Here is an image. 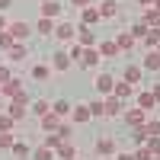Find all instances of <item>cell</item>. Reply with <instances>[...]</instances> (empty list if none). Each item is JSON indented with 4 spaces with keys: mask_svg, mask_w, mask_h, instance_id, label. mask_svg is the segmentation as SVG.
<instances>
[{
    "mask_svg": "<svg viewBox=\"0 0 160 160\" xmlns=\"http://www.w3.org/2000/svg\"><path fill=\"white\" fill-rule=\"evenodd\" d=\"M26 106H29V96H26V93L19 90L16 93V96H13V102H10V118H13V122H22V118H26Z\"/></svg>",
    "mask_w": 160,
    "mask_h": 160,
    "instance_id": "6da1fadb",
    "label": "cell"
},
{
    "mask_svg": "<svg viewBox=\"0 0 160 160\" xmlns=\"http://www.w3.org/2000/svg\"><path fill=\"white\" fill-rule=\"evenodd\" d=\"M55 38L58 42H77V26L74 22H55Z\"/></svg>",
    "mask_w": 160,
    "mask_h": 160,
    "instance_id": "7a4b0ae2",
    "label": "cell"
},
{
    "mask_svg": "<svg viewBox=\"0 0 160 160\" xmlns=\"http://www.w3.org/2000/svg\"><path fill=\"white\" fill-rule=\"evenodd\" d=\"M7 29H10V35L16 38V42H26V38H29V32H32V26L26 22V19H13Z\"/></svg>",
    "mask_w": 160,
    "mask_h": 160,
    "instance_id": "3957f363",
    "label": "cell"
},
{
    "mask_svg": "<svg viewBox=\"0 0 160 160\" xmlns=\"http://www.w3.org/2000/svg\"><path fill=\"white\" fill-rule=\"evenodd\" d=\"M93 87H96V93H99V96H112L115 77H112V74H96V80H93Z\"/></svg>",
    "mask_w": 160,
    "mask_h": 160,
    "instance_id": "277c9868",
    "label": "cell"
},
{
    "mask_svg": "<svg viewBox=\"0 0 160 160\" xmlns=\"http://www.w3.org/2000/svg\"><path fill=\"white\" fill-rule=\"evenodd\" d=\"M71 55H68V51H64V48H58L55 51V55H51V71H58V74H64V71H68L71 68Z\"/></svg>",
    "mask_w": 160,
    "mask_h": 160,
    "instance_id": "5b68a950",
    "label": "cell"
},
{
    "mask_svg": "<svg viewBox=\"0 0 160 160\" xmlns=\"http://www.w3.org/2000/svg\"><path fill=\"white\" fill-rule=\"evenodd\" d=\"M96 13H99V19L118 16V0H99V3H96Z\"/></svg>",
    "mask_w": 160,
    "mask_h": 160,
    "instance_id": "8992f818",
    "label": "cell"
},
{
    "mask_svg": "<svg viewBox=\"0 0 160 160\" xmlns=\"http://www.w3.org/2000/svg\"><path fill=\"white\" fill-rule=\"evenodd\" d=\"M90 102H77L74 109H71V125H80V122H90Z\"/></svg>",
    "mask_w": 160,
    "mask_h": 160,
    "instance_id": "52a82bcc",
    "label": "cell"
},
{
    "mask_svg": "<svg viewBox=\"0 0 160 160\" xmlns=\"http://www.w3.org/2000/svg\"><path fill=\"white\" fill-rule=\"evenodd\" d=\"M115 151H118L115 138H96V154L99 157H115Z\"/></svg>",
    "mask_w": 160,
    "mask_h": 160,
    "instance_id": "ba28073f",
    "label": "cell"
},
{
    "mask_svg": "<svg viewBox=\"0 0 160 160\" xmlns=\"http://www.w3.org/2000/svg\"><path fill=\"white\" fill-rule=\"evenodd\" d=\"M7 58H10L13 64H22L26 58H29V48H26V42H13V48L7 51Z\"/></svg>",
    "mask_w": 160,
    "mask_h": 160,
    "instance_id": "9c48e42d",
    "label": "cell"
},
{
    "mask_svg": "<svg viewBox=\"0 0 160 160\" xmlns=\"http://www.w3.org/2000/svg\"><path fill=\"white\" fill-rule=\"evenodd\" d=\"M122 115H125V122H128V125H135V128H141L144 122H148V112L138 109V106H135V109H125Z\"/></svg>",
    "mask_w": 160,
    "mask_h": 160,
    "instance_id": "30bf717a",
    "label": "cell"
},
{
    "mask_svg": "<svg viewBox=\"0 0 160 160\" xmlns=\"http://www.w3.org/2000/svg\"><path fill=\"white\" fill-rule=\"evenodd\" d=\"M77 45L80 48H96V35H93L87 26H77Z\"/></svg>",
    "mask_w": 160,
    "mask_h": 160,
    "instance_id": "8fae6325",
    "label": "cell"
},
{
    "mask_svg": "<svg viewBox=\"0 0 160 160\" xmlns=\"http://www.w3.org/2000/svg\"><path fill=\"white\" fill-rule=\"evenodd\" d=\"M29 77L38 80V83H48V80H51V64H32Z\"/></svg>",
    "mask_w": 160,
    "mask_h": 160,
    "instance_id": "7c38bea8",
    "label": "cell"
},
{
    "mask_svg": "<svg viewBox=\"0 0 160 160\" xmlns=\"http://www.w3.org/2000/svg\"><path fill=\"white\" fill-rule=\"evenodd\" d=\"M38 16H45V19H58L61 16V3L58 0H48V3L38 7Z\"/></svg>",
    "mask_w": 160,
    "mask_h": 160,
    "instance_id": "4fadbf2b",
    "label": "cell"
},
{
    "mask_svg": "<svg viewBox=\"0 0 160 160\" xmlns=\"http://www.w3.org/2000/svg\"><path fill=\"white\" fill-rule=\"evenodd\" d=\"M112 96H118V99L125 102V99H131V96H135V87H131L128 80H118V83L112 87Z\"/></svg>",
    "mask_w": 160,
    "mask_h": 160,
    "instance_id": "5bb4252c",
    "label": "cell"
},
{
    "mask_svg": "<svg viewBox=\"0 0 160 160\" xmlns=\"http://www.w3.org/2000/svg\"><path fill=\"white\" fill-rule=\"evenodd\" d=\"M99 61H102V58H99V51H96V48H83V55H80V61H77V64H83V68H90V71H93Z\"/></svg>",
    "mask_w": 160,
    "mask_h": 160,
    "instance_id": "9a60e30c",
    "label": "cell"
},
{
    "mask_svg": "<svg viewBox=\"0 0 160 160\" xmlns=\"http://www.w3.org/2000/svg\"><path fill=\"white\" fill-rule=\"evenodd\" d=\"M115 45H118V51H131V48L138 45V38L131 35V32H118L115 35Z\"/></svg>",
    "mask_w": 160,
    "mask_h": 160,
    "instance_id": "2e32d148",
    "label": "cell"
},
{
    "mask_svg": "<svg viewBox=\"0 0 160 160\" xmlns=\"http://www.w3.org/2000/svg\"><path fill=\"white\" fill-rule=\"evenodd\" d=\"M102 102H106V115H122L125 112V102L118 99V96H106Z\"/></svg>",
    "mask_w": 160,
    "mask_h": 160,
    "instance_id": "e0dca14e",
    "label": "cell"
},
{
    "mask_svg": "<svg viewBox=\"0 0 160 160\" xmlns=\"http://www.w3.org/2000/svg\"><path fill=\"white\" fill-rule=\"evenodd\" d=\"M55 157H61V160H71V157H80V151L74 148L71 141H64V144H58V148H55Z\"/></svg>",
    "mask_w": 160,
    "mask_h": 160,
    "instance_id": "ac0fdd59",
    "label": "cell"
},
{
    "mask_svg": "<svg viewBox=\"0 0 160 160\" xmlns=\"http://www.w3.org/2000/svg\"><path fill=\"white\" fill-rule=\"evenodd\" d=\"M38 125H42V131H58V125H61V118H58L55 112H45L42 118H38Z\"/></svg>",
    "mask_w": 160,
    "mask_h": 160,
    "instance_id": "d6986e66",
    "label": "cell"
},
{
    "mask_svg": "<svg viewBox=\"0 0 160 160\" xmlns=\"http://www.w3.org/2000/svg\"><path fill=\"white\" fill-rule=\"evenodd\" d=\"M157 106V99H154V93L151 90H144V93H138V109H144V112H151Z\"/></svg>",
    "mask_w": 160,
    "mask_h": 160,
    "instance_id": "ffe728a7",
    "label": "cell"
},
{
    "mask_svg": "<svg viewBox=\"0 0 160 160\" xmlns=\"http://www.w3.org/2000/svg\"><path fill=\"white\" fill-rule=\"evenodd\" d=\"M19 90H22V80H19V77H10L7 83H3V96H10V99H13Z\"/></svg>",
    "mask_w": 160,
    "mask_h": 160,
    "instance_id": "44dd1931",
    "label": "cell"
},
{
    "mask_svg": "<svg viewBox=\"0 0 160 160\" xmlns=\"http://www.w3.org/2000/svg\"><path fill=\"white\" fill-rule=\"evenodd\" d=\"M141 22H148L151 29H160V10L148 7V10H144V19H141Z\"/></svg>",
    "mask_w": 160,
    "mask_h": 160,
    "instance_id": "7402d4cb",
    "label": "cell"
},
{
    "mask_svg": "<svg viewBox=\"0 0 160 160\" xmlns=\"http://www.w3.org/2000/svg\"><path fill=\"white\" fill-rule=\"evenodd\" d=\"M141 42H144V48H148V51H154V48L160 45V29H148V35H144Z\"/></svg>",
    "mask_w": 160,
    "mask_h": 160,
    "instance_id": "603a6c76",
    "label": "cell"
},
{
    "mask_svg": "<svg viewBox=\"0 0 160 160\" xmlns=\"http://www.w3.org/2000/svg\"><path fill=\"white\" fill-rule=\"evenodd\" d=\"M35 32H38V35H51V32H55V19L38 16V22H35Z\"/></svg>",
    "mask_w": 160,
    "mask_h": 160,
    "instance_id": "cb8c5ba5",
    "label": "cell"
},
{
    "mask_svg": "<svg viewBox=\"0 0 160 160\" xmlns=\"http://www.w3.org/2000/svg\"><path fill=\"white\" fill-rule=\"evenodd\" d=\"M141 68H144V71H160V55H157V51H148Z\"/></svg>",
    "mask_w": 160,
    "mask_h": 160,
    "instance_id": "d4e9b609",
    "label": "cell"
},
{
    "mask_svg": "<svg viewBox=\"0 0 160 160\" xmlns=\"http://www.w3.org/2000/svg\"><path fill=\"white\" fill-rule=\"evenodd\" d=\"M29 106H32V115H35V118H42L45 112H51V102H48V99H35V102H29Z\"/></svg>",
    "mask_w": 160,
    "mask_h": 160,
    "instance_id": "484cf974",
    "label": "cell"
},
{
    "mask_svg": "<svg viewBox=\"0 0 160 160\" xmlns=\"http://www.w3.org/2000/svg\"><path fill=\"white\" fill-rule=\"evenodd\" d=\"M96 51H99V58H115L118 55V45L115 42H102V45H96Z\"/></svg>",
    "mask_w": 160,
    "mask_h": 160,
    "instance_id": "4316f807",
    "label": "cell"
},
{
    "mask_svg": "<svg viewBox=\"0 0 160 160\" xmlns=\"http://www.w3.org/2000/svg\"><path fill=\"white\" fill-rule=\"evenodd\" d=\"M71 109H74V106H71V102H64V99H58V102H51V112H55L58 118H64V115H71Z\"/></svg>",
    "mask_w": 160,
    "mask_h": 160,
    "instance_id": "83f0119b",
    "label": "cell"
},
{
    "mask_svg": "<svg viewBox=\"0 0 160 160\" xmlns=\"http://www.w3.org/2000/svg\"><path fill=\"white\" fill-rule=\"evenodd\" d=\"M32 160H55V151L45 148V144H38V148L32 151Z\"/></svg>",
    "mask_w": 160,
    "mask_h": 160,
    "instance_id": "f1b7e54d",
    "label": "cell"
},
{
    "mask_svg": "<svg viewBox=\"0 0 160 160\" xmlns=\"http://www.w3.org/2000/svg\"><path fill=\"white\" fill-rule=\"evenodd\" d=\"M125 80L131 87H138L141 83V68H135V64H131V68H125Z\"/></svg>",
    "mask_w": 160,
    "mask_h": 160,
    "instance_id": "f546056e",
    "label": "cell"
},
{
    "mask_svg": "<svg viewBox=\"0 0 160 160\" xmlns=\"http://www.w3.org/2000/svg\"><path fill=\"white\" fill-rule=\"evenodd\" d=\"M80 13H83V26H93V22H99V13H96V7H83Z\"/></svg>",
    "mask_w": 160,
    "mask_h": 160,
    "instance_id": "4dcf8cb0",
    "label": "cell"
},
{
    "mask_svg": "<svg viewBox=\"0 0 160 160\" xmlns=\"http://www.w3.org/2000/svg\"><path fill=\"white\" fill-rule=\"evenodd\" d=\"M13 42H16V38L10 35V29H3V32H0V51H10V48H13Z\"/></svg>",
    "mask_w": 160,
    "mask_h": 160,
    "instance_id": "1f68e13d",
    "label": "cell"
},
{
    "mask_svg": "<svg viewBox=\"0 0 160 160\" xmlns=\"http://www.w3.org/2000/svg\"><path fill=\"white\" fill-rule=\"evenodd\" d=\"M144 148H148V151H151V154L157 157V154H160V135H151L148 141H144Z\"/></svg>",
    "mask_w": 160,
    "mask_h": 160,
    "instance_id": "d6a6232c",
    "label": "cell"
},
{
    "mask_svg": "<svg viewBox=\"0 0 160 160\" xmlns=\"http://www.w3.org/2000/svg\"><path fill=\"white\" fill-rule=\"evenodd\" d=\"M90 115L93 118H106V102H90Z\"/></svg>",
    "mask_w": 160,
    "mask_h": 160,
    "instance_id": "836d02e7",
    "label": "cell"
},
{
    "mask_svg": "<svg viewBox=\"0 0 160 160\" xmlns=\"http://www.w3.org/2000/svg\"><path fill=\"white\" fill-rule=\"evenodd\" d=\"M16 144V135L13 131H0V148H13Z\"/></svg>",
    "mask_w": 160,
    "mask_h": 160,
    "instance_id": "e575fe53",
    "label": "cell"
},
{
    "mask_svg": "<svg viewBox=\"0 0 160 160\" xmlns=\"http://www.w3.org/2000/svg\"><path fill=\"white\" fill-rule=\"evenodd\" d=\"M148 29H151L148 22H135V29H128V32L135 35V38H144V35H148Z\"/></svg>",
    "mask_w": 160,
    "mask_h": 160,
    "instance_id": "d590c367",
    "label": "cell"
},
{
    "mask_svg": "<svg viewBox=\"0 0 160 160\" xmlns=\"http://www.w3.org/2000/svg\"><path fill=\"white\" fill-rule=\"evenodd\" d=\"M144 131H148V135H160V118H148V122H144Z\"/></svg>",
    "mask_w": 160,
    "mask_h": 160,
    "instance_id": "8d00e7d4",
    "label": "cell"
},
{
    "mask_svg": "<svg viewBox=\"0 0 160 160\" xmlns=\"http://www.w3.org/2000/svg\"><path fill=\"white\" fill-rule=\"evenodd\" d=\"M42 144H45V148H51V151H55V148H58V144H64V141H61L58 135H51V131H48V135L42 138Z\"/></svg>",
    "mask_w": 160,
    "mask_h": 160,
    "instance_id": "74e56055",
    "label": "cell"
},
{
    "mask_svg": "<svg viewBox=\"0 0 160 160\" xmlns=\"http://www.w3.org/2000/svg\"><path fill=\"white\" fill-rule=\"evenodd\" d=\"M55 135H58L61 141H71V125H68V122H61V125H58V131H55Z\"/></svg>",
    "mask_w": 160,
    "mask_h": 160,
    "instance_id": "f35d334b",
    "label": "cell"
},
{
    "mask_svg": "<svg viewBox=\"0 0 160 160\" xmlns=\"http://www.w3.org/2000/svg\"><path fill=\"white\" fill-rule=\"evenodd\" d=\"M68 55H71V61H80V55H83V48H80L77 42H71V48H68Z\"/></svg>",
    "mask_w": 160,
    "mask_h": 160,
    "instance_id": "ab89813d",
    "label": "cell"
},
{
    "mask_svg": "<svg viewBox=\"0 0 160 160\" xmlns=\"http://www.w3.org/2000/svg\"><path fill=\"white\" fill-rule=\"evenodd\" d=\"M10 151L16 154V160H26V144H22V141H16V144L10 148Z\"/></svg>",
    "mask_w": 160,
    "mask_h": 160,
    "instance_id": "60d3db41",
    "label": "cell"
},
{
    "mask_svg": "<svg viewBox=\"0 0 160 160\" xmlns=\"http://www.w3.org/2000/svg\"><path fill=\"white\" fill-rule=\"evenodd\" d=\"M135 160H154V154H151V151H148V148L141 144V148L135 151Z\"/></svg>",
    "mask_w": 160,
    "mask_h": 160,
    "instance_id": "b9f144b4",
    "label": "cell"
},
{
    "mask_svg": "<svg viewBox=\"0 0 160 160\" xmlns=\"http://www.w3.org/2000/svg\"><path fill=\"white\" fill-rule=\"evenodd\" d=\"M13 125H16V122H13L10 115H0V131H13Z\"/></svg>",
    "mask_w": 160,
    "mask_h": 160,
    "instance_id": "7bdbcfd3",
    "label": "cell"
},
{
    "mask_svg": "<svg viewBox=\"0 0 160 160\" xmlns=\"http://www.w3.org/2000/svg\"><path fill=\"white\" fill-rule=\"evenodd\" d=\"M10 77H13V71L7 68V64H0V83H7V80H10Z\"/></svg>",
    "mask_w": 160,
    "mask_h": 160,
    "instance_id": "ee69618b",
    "label": "cell"
},
{
    "mask_svg": "<svg viewBox=\"0 0 160 160\" xmlns=\"http://www.w3.org/2000/svg\"><path fill=\"white\" fill-rule=\"evenodd\" d=\"M71 7H77V10H83V7H90V0H71Z\"/></svg>",
    "mask_w": 160,
    "mask_h": 160,
    "instance_id": "f6af8a7d",
    "label": "cell"
},
{
    "mask_svg": "<svg viewBox=\"0 0 160 160\" xmlns=\"http://www.w3.org/2000/svg\"><path fill=\"white\" fill-rule=\"evenodd\" d=\"M115 160H135V154H118L115 151Z\"/></svg>",
    "mask_w": 160,
    "mask_h": 160,
    "instance_id": "bcb514c9",
    "label": "cell"
},
{
    "mask_svg": "<svg viewBox=\"0 0 160 160\" xmlns=\"http://www.w3.org/2000/svg\"><path fill=\"white\" fill-rule=\"evenodd\" d=\"M7 26H10V19L3 16V13H0V32H3V29H7Z\"/></svg>",
    "mask_w": 160,
    "mask_h": 160,
    "instance_id": "7dc6e473",
    "label": "cell"
},
{
    "mask_svg": "<svg viewBox=\"0 0 160 160\" xmlns=\"http://www.w3.org/2000/svg\"><path fill=\"white\" fill-rule=\"evenodd\" d=\"M10 10V0H0V13H7Z\"/></svg>",
    "mask_w": 160,
    "mask_h": 160,
    "instance_id": "c3c4849f",
    "label": "cell"
},
{
    "mask_svg": "<svg viewBox=\"0 0 160 160\" xmlns=\"http://www.w3.org/2000/svg\"><path fill=\"white\" fill-rule=\"evenodd\" d=\"M151 93H154V99H157V102H160V83H157V87H154V90H151Z\"/></svg>",
    "mask_w": 160,
    "mask_h": 160,
    "instance_id": "681fc988",
    "label": "cell"
},
{
    "mask_svg": "<svg viewBox=\"0 0 160 160\" xmlns=\"http://www.w3.org/2000/svg\"><path fill=\"white\" fill-rule=\"evenodd\" d=\"M138 3H141L144 10H148V7H154V0H138Z\"/></svg>",
    "mask_w": 160,
    "mask_h": 160,
    "instance_id": "f907efd6",
    "label": "cell"
},
{
    "mask_svg": "<svg viewBox=\"0 0 160 160\" xmlns=\"http://www.w3.org/2000/svg\"><path fill=\"white\" fill-rule=\"evenodd\" d=\"M154 10H160V0H154Z\"/></svg>",
    "mask_w": 160,
    "mask_h": 160,
    "instance_id": "816d5d0a",
    "label": "cell"
},
{
    "mask_svg": "<svg viewBox=\"0 0 160 160\" xmlns=\"http://www.w3.org/2000/svg\"><path fill=\"white\" fill-rule=\"evenodd\" d=\"M0 96H3V83H0Z\"/></svg>",
    "mask_w": 160,
    "mask_h": 160,
    "instance_id": "f5cc1de1",
    "label": "cell"
},
{
    "mask_svg": "<svg viewBox=\"0 0 160 160\" xmlns=\"http://www.w3.org/2000/svg\"><path fill=\"white\" fill-rule=\"evenodd\" d=\"M154 51H157V55H160V45H157V48H154Z\"/></svg>",
    "mask_w": 160,
    "mask_h": 160,
    "instance_id": "db71d44e",
    "label": "cell"
},
{
    "mask_svg": "<svg viewBox=\"0 0 160 160\" xmlns=\"http://www.w3.org/2000/svg\"><path fill=\"white\" fill-rule=\"evenodd\" d=\"M71 160H83V157H71Z\"/></svg>",
    "mask_w": 160,
    "mask_h": 160,
    "instance_id": "11a10c76",
    "label": "cell"
},
{
    "mask_svg": "<svg viewBox=\"0 0 160 160\" xmlns=\"http://www.w3.org/2000/svg\"><path fill=\"white\" fill-rule=\"evenodd\" d=\"M38 3H48V0H38Z\"/></svg>",
    "mask_w": 160,
    "mask_h": 160,
    "instance_id": "9f6ffc18",
    "label": "cell"
},
{
    "mask_svg": "<svg viewBox=\"0 0 160 160\" xmlns=\"http://www.w3.org/2000/svg\"><path fill=\"white\" fill-rule=\"evenodd\" d=\"M154 160H160V154H157V157H154Z\"/></svg>",
    "mask_w": 160,
    "mask_h": 160,
    "instance_id": "6f0895ef",
    "label": "cell"
},
{
    "mask_svg": "<svg viewBox=\"0 0 160 160\" xmlns=\"http://www.w3.org/2000/svg\"><path fill=\"white\" fill-rule=\"evenodd\" d=\"M102 160H109V157H102Z\"/></svg>",
    "mask_w": 160,
    "mask_h": 160,
    "instance_id": "680465c9",
    "label": "cell"
}]
</instances>
